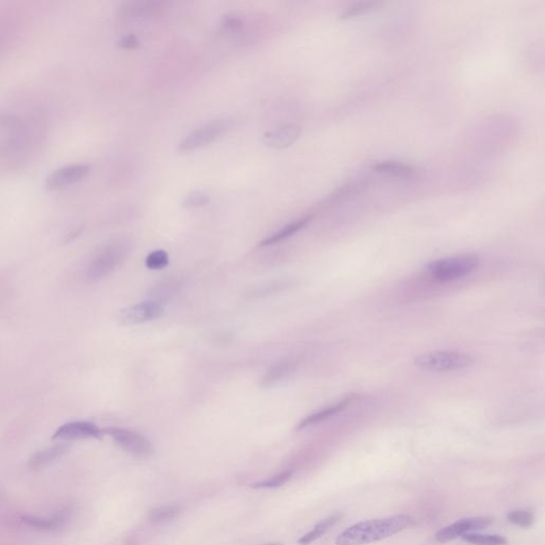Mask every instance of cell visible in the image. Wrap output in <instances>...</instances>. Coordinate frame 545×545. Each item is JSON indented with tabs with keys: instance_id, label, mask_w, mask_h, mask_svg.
<instances>
[{
	"instance_id": "obj_7",
	"label": "cell",
	"mask_w": 545,
	"mask_h": 545,
	"mask_svg": "<svg viewBox=\"0 0 545 545\" xmlns=\"http://www.w3.org/2000/svg\"><path fill=\"white\" fill-rule=\"evenodd\" d=\"M163 310V305L159 301H143L122 309L118 314V321L125 326H133L160 317Z\"/></svg>"
},
{
	"instance_id": "obj_10",
	"label": "cell",
	"mask_w": 545,
	"mask_h": 545,
	"mask_svg": "<svg viewBox=\"0 0 545 545\" xmlns=\"http://www.w3.org/2000/svg\"><path fill=\"white\" fill-rule=\"evenodd\" d=\"M103 430L95 425L94 423L87 421H74L63 424L56 430L52 438L54 440H63V441H71V440L81 439H100L103 437Z\"/></svg>"
},
{
	"instance_id": "obj_26",
	"label": "cell",
	"mask_w": 545,
	"mask_h": 545,
	"mask_svg": "<svg viewBox=\"0 0 545 545\" xmlns=\"http://www.w3.org/2000/svg\"><path fill=\"white\" fill-rule=\"evenodd\" d=\"M210 196L208 195L207 193L202 192V191H194V192L190 193L189 195L186 196L182 204H184V208L193 209V208L202 207L204 204H208Z\"/></svg>"
},
{
	"instance_id": "obj_14",
	"label": "cell",
	"mask_w": 545,
	"mask_h": 545,
	"mask_svg": "<svg viewBox=\"0 0 545 545\" xmlns=\"http://www.w3.org/2000/svg\"><path fill=\"white\" fill-rule=\"evenodd\" d=\"M354 400H355V395H350V396H346L343 400H340V402L336 403V404L332 405V406L328 407V408L314 412V414H311V416H307L305 420H303V421L299 424L297 430L305 429V428L309 427V426L315 425V424L326 421L327 418H332V416L340 414L341 412H343L344 409H345L348 405L352 404Z\"/></svg>"
},
{
	"instance_id": "obj_18",
	"label": "cell",
	"mask_w": 545,
	"mask_h": 545,
	"mask_svg": "<svg viewBox=\"0 0 545 545\" xmlns=\"http://www.w3.org/2000/svg\"><path fill=\"white\" fill-rule=\"evenodd\" d=\"M25 523L33 528L41 529V531H54V529L61 527L64 524L66 520L65 513H61L59 515H54L48 519H43V517H23Z\"/></svg>"
},
{
	"instance_id": "obj_2",
	"label": "cell",
	"mask_w": 545,
	"mask_h": 545,
	"mask_svg": "<svg viewBox=\"0 0 545 545\" xmlns=\"http://www.w3.org/2000/svg\"><path fill=\"white\" fill-rule=\"evenodd\" d=\"M129 250V245L124 240H114L103 245L95 253L87 268L89 281H98L110 275L116 270Z\"/></svg>"
},
{
	"instance_id": "obj_3",
	"label": "cell",
	"mask_w": 545,
	"mask_h": 545,
	"mask_svg": "<svg viewBox=\"0 0 545 545\" xmlns=\"http://www.w3.org/2000/svg\"><path fill=\"white\" fill-rule=\"evenodd\" d=\"M414 365L418 370L430 373H447L462 371L475 365L472 355L460 352H429L422 354L414 359Z\"/></svg>"
},
{
	"instance_id": "obj_22",
	"label": "cell",
	"mask_w": 545,
	"mask_h": 545,
	"mask_svg": "<svg viewBox=\"0 0 545 545\" xmlns=\"http://www.w3.org/2000/svg\"><path fill=\"white\" fill-rule=\"evenodd\" d=\"M379 6H381V3H375V1H363V3H355V5L346 9L345 12L341 15V19H355V17L367 14V13L373 12L374 10H376Z\"/></svg>"
},
{
	"instance_id": "obj_27",
	"label": "cell",
	"mask_w": 545,
	"mask_h": 545,
	"mask_svg": "<svg viewBox=\"0 0 545 545\" xmlns=\"http://www.w3.org/2000/svg\"><path fill=\"white\" fill-rule=\"evenodd\" d=\"M118 46L122 48V50H136L140 46V41L134 34H128V36H122L118 41Z\"/></svg>"
},
{
	"instance_id": "obj_8",
	"label": "cell",
	"mask_w": 545,
	"mask_h": 545,
	"mask_svg": "<svg viewBox=\"0 0 545 545\" xmlns=\"http://www.w3.org/2000/svg\"><path fill=\"white\" fill-rule=\"evenodd\" d=\"M492 523L490 517H475L469 519L459 520L449 526L443 527L436 533V540L441 543L449 542L455 539L462 537L465 533L471 531H482L489 526Z\"/></svg>"
},
{
	"instance_id": "obj_1",
	"label": "cell",
	"mask_w": 545,
	"mask_h": 545,
	"mask_svg": "<svg viewBox=\"0 0 545 545\" xmlns=\"http://www.w3.org/2000/svg\"><path fill=\"white\" fill-rule=\"evenodd\" d=\"M408 515L360 522L339 535L336 545H365L396 535L412 524Z\"/></svg>"
},
{
	"instance_id": "obj_15",
	"label": "cell",
	"mask_w": 545,
	"mask_h": 545,
	"mask_svg": "<svg viewBox=\"0 0 545 545\" xmlns=\"http://www.w3.org/2000/svg\"><path fill=\"white\" fill-rule=\"evenodd\" d=\"M311 220H312V217H307L288 224L284 228L279 229V231H276L275 233H272V235L264 239V240L260 243V246H268V245L275 244V243L285 240L287 237H290L291 235H295V233L301 231L303 227H306V226L310 223Z\"/></svg>"
},
{
	"instance_id": "obj_9",
	"label": "cell",
	"mask_w": 545,
	"mask_h": 545,
	"mask_svg": "<svg viewBox=\"0 0 545 545\" xmlns=\"http://www.w3.org/2000/svg\"><path fill=\"white\" fill-rule=\"evenodd\" d=\"M89 171H91V167L87 164H83V163L65 165V167H60L52 174L48 175L46 181H45V186L48 190H56V189L76 184L78 181L85 178L89 175Z\"/></svg>"
},
{
	"instance_id": "obj_12",
	"label": "cell",
	"mask_w": 545,
	"mask_h": 545,
	"mask_svg": "<svg viewBox=\"0 0 545 545\" xmlns=\"http://www.w3.org/2000/svg\"><path fill=\"white\" fill-rule=\"evenodd\" d=\"M163 3L158 1H136L127 3L120 9V17L125 19H142V17H153L163 10Z\"/></svg>"
},
{
	"instance_id": "obj_28",
	"label": "cell",
	"mask_w": 545,
	"mask_h": 545,
	"mask_svg": "<svg viewBox=\"0 0 545 545\" xmlns=\"http://www.w3.org/2000/svg\"><path fill=\"white\" fill-rule=\"evenodd\" d=\"M222 26L227 31H237L243 26L242 21L237 17H224Z\"/></svg>"
},
{
	"instance_id": "obj_23",
	"label": "cell",
	"mask_w": 545,
	"mask_h": 545,
	"mask_svg": "<svg viewBox=\"0 0 545 545\" xmlns=\"http://www.w3.org/2000/svg\"><path fill=\"white\" fill-rule=\"evenodd\" d=\"M508 521L522 528H529L535 522V517L527 510H513L507 515Z\"/></svg>"
},
{
	"instance_id": "obj_20",
	"label": "cell",
	"mask_w": 545,
	"mask_h": 545,
	"mask_svg": "<svg viewBox=\"0 0 545 545\" xmlns=\"http://www.w3.org/2000/svg\"><path fill=\"white\" fill-rule=\"evenodd\" d=\"M465 542L474 545H506L507 539L501 535H482V533H465L462 536Z\"/></svg>"
},
{
	"instance_id": "obj_24",
	"label": "cell",
	"mask_w": 545,
	"mask_h": 545,
	"mask_svg": "<svg viewBox=\"0 0 545 545\" xmlns=\"http://www.w3.org/2000/svg\"><path fill=\"white\" fill-rule=\"evenodd\" d=\"M292 471H285V472L279 473L276 476L272 477L270 480H264V482H258V484H253V488L256 489H272V488H278L285 484L288 480L292 477Z\"/></svg>"
},
{
	"instance_id": "obj_21",
	"label": "cell",
	"mask_w": 545,
	"mask_h": 545,
	"mask_svg": "<svg viewBox=\"0 0 545 545\" xmlns=\"http://www.w3.org/2000/svg\"><path fill=\"white\" fill-rule=\"evenodd\" d=\"M180 513V508L177 505L162 506V507L155 508L149 513V519L153 523H163L174 519Z\"/></svg>"
},
{
	"instance_id": "obj_13",
	"label": "cell",
	"mask_w": 545,
	"mask_h": 545,
	"mask_svg": "<svg viewBox=\"0 0 545 545\" xmlns=\"http://www.w3.org/2000/svg\"><path fill=\"white\" fill-rule=\"evenodd\" d=\"M297 369L295 361L291 359L278 360L272 367H268V371L264 374V376L261 379V385L264 387H272L277 385L281 381L291 376Z\"/></svg>"
},
{
	"instance_id": "obj_17",
	"label": "cell",
	"mask_w": 545,
	"mask_h": 545,
	"mask_svg": "<svg viewBox=\"0 0 545 545\" xmlns=\"http://www.w3.org/2000/svg\"><path fill=\"white\" fill-rule=\"evenodd\" d=\"M66 451H67V445H56L52 447H48V449L38 451L30 459V467L33 469L44 467V465L48 464V463L52 462V461L61 457Z\"/></svg>"
},
{
	"instance_id": "obj_11",
	"label": "cell",
	"mask_w": 545,
	"mask_h": 545,
	"mask_svg": "<svg viewBox=\"0 0 545 545\" xmlns=\"http://www.w3.org/2000/svg\"><path fill=\"white\" fill-rule=\"evenodd\" d=\"M301 128L297 125H287L278 129L266 132L262 141L266 146L274 149H285L290 147L299 139Z\"/></svg>"
},
{
	"instance_id": "obj_25",
	"label": "cell",
	"mask_w": 545,
	"mask_h": 545,
	"mask_svg": "<svg viewBox=\"0 0 545 545\" xmlns=\"http://www.w3.org/2000/svg\"><path fill=\"white\" fill-rule=\"evenodd\" d=\"M145 264L151 270H161L169 264V255L164 250H155L147 256Z\"/></svg>"
},
{
	"instance_id": "obj_19",
	"label": "cell",
	"mask_w": 545,
	"mask_h": 545,
	"mask_svg": "<svg viewBox=\"0 0 545 545\" xmlns=\"http://www.w3.org/2000/svg\"><path fill=\"white\" fill-rule=\"evenodd\" d=\"M374 171H376L377 173H381V174L402 177V178L412 177V175L414 174V172H416L414 167L400 162L378 163V164L374 165Z\"/></svg>"
},
{
	"instance_id": "obj_6",
	"label": "cell",
	"mask_w": 545,
	"mask_h": 545,
	"mask_svg": "<svg viewBox=\"0 0 545 545\" xmlns=\"http://www.w3.org/2000/svg\"><path fill=\"white\" fill-rule=\"evenodd\" d=\"M112 439L125 451L138 457H147L153 453V447L151 441L144 436L120 427H110L105 429Z\"/></svg>"
},
{
	"instance_id": "obj_16",
	"label": "cell",
	"mask_w": 545,
	"mask_h": 545,
	"mask_svg": "<svg viewBox=\"0 0 545 545\" xmlns=\"http://www.w3.org/2000/svg\"><path fill=\"white\" fill-rule=\"evenodd\" d=\"M341 517H342V515H341L340 513H334V515H332L330 517H326V519L319 522V523L313 527L312 531H309L308 533H306L305 536L299 539V544L308 545L310 544V543L314 542L317 539H320L321 537L324 536L325 533H326L329 529L334 526V524L341 519Z\"/></svg>"
},
{
	"instance_id": "obj_4",
	"label": "cell",
	"mask_w": 545,
	"mask_h": 545,
	"mask_svg": "<svg viewBox=\"0 0 545 545\" xmlns=\"http://www.w3.org/2000/svg\"><path fill=\"white\" fill-rule=\"evenodd\" d=\"M480 266V260L473 255H460L439 259L428 264V274L440 282L453 281L470 276Z\"/></svg>"
},
{
	"instance_id": "obj_5",
	"label": "cell",
	"mask_w": 545,
	"mask_h": 545,
	"mask_svg": "<svg viewBox=\"0 0 545 545\" xmlns=\"http://www.w3.org/2000/svg\"><path fill=\"white\" fill-rule=\"evenodd\" d=\"M233 118H222L211 120L190 132L182 141L179 143L178 151L181 153H191L204 146L209 145L212 142L217 141L222 136L227 133L233 128Z\"/></svg>"
},
{
	"instance_id": "obj_29",
	"label": "cell",
	"mask_w": 545,
	"mask_h": 545,
	"mask_svg": "<svg viewBox=\"0 0 545 545\" xmlns=\"http://www.w3.org/2000/svg\"><path fill=\"white\" fill-rule=\"evenodd\" d=\"M264 545H282V544L281 543L278 542V543H268V544H264Z\"/></svg>"
}]
</instances>
